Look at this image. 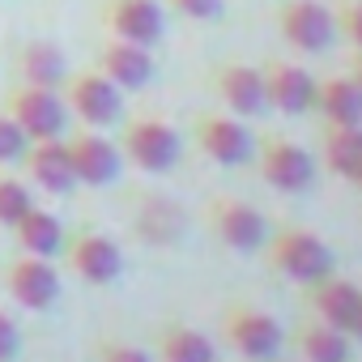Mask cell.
Here are the masks:
<instances>
[{
    "label": "cell",
    "instance_id": "1",
    "mask_svg": "<svg viewBox=\"0 0 362 362\" xmlns=\"http://www.w3.org/2000/svg\"><path fill=\"white\" fill-rule=\"evenodd\" d=\"M264 256H269V264H273L281 277H290V281H298V286H315V281H324V277L332 273V247H328L315 230H307V226L269 230Z\"/></svg>",
    "mask_w": 362,
    "mask_h": 362
},
{
    "label": "cell",
    "instance_id": "2",
    "mask_svg": "<svg viewBox=\"0 0 362 362\" xmlns=\"http://www.w3.org/2000/svg\"><path fill=\"white\" fill-rule=\"evenodd\" d=\"M119 153H124L136 170L166 175V170L179 162V153H184V141H179V132H175L162 115H136V119H124Z\"/></svg>",
    "mask_w": 362,
    "mask_h": 362
},
{
    "label": "cell",
    "instance_id": "3",
    "mask_svg": "<svg viewBox=\"0 0 362 362\" xmlns=\"http://www.w3.org/2000/svg\"><path fill=\"white\" fill-rule=\"evenodd\" d=\"M64 107L69 115H77L86 128H115L124 119V90L103 77L98 69H81L64 77Z\"/></svg>",
    "mask_w": 362,
    "mask_h": 362
},
{
    "label": "cell",
    "instance_id": "4",
    "mask_svg": "<svg viewBox=\"0 0 362 362\" xmlns=\"http://www.w3.org/2000/svg\"><path fill=\"white\" fill-rule=\"evenodd\" d=\"M222 337H226V345H230L239 358H247V362L277 358V349H281V341H286L281 324H277L269 311L252 307V303H235V307L222 311Z\"/></svg>",
    "mask_w": 362,
    "mask_h": 362
},
{
    "label": "cell",
    "instance_id": "5",
    "mask_svg": "<svg viewBox=\"0 0 362 362\" xmlns=\"http://www.w3.org/2000/svg\"><path fill=\"white\" fill-rule=\"evenodd\" d=\"M5 111L18 119V128L30 136V141H43V136H64V124H69V107H64V94L52 90V86H26L18 81L5 98Z\"/></svg>",
    "mask_w": 362,
    "mask_h": 362
},
{
    "label": "cell",
    "instance_id": "6",
    "mask_svg": "<svg viewBox=\"0 0 362 362\" xmlns=\"http://www.w3.org/2000/svg\"><path fill=\"white\" fill-rule=\"evenodd\" d=\"M277 30L294 52H307V56H324L337 43V18L320 0H281Z\"/></svg>",
    "mask_w": 362,
    "mask_h": 362
},
{
    "label": "cell",
    "instance_id": "7",
    "mask_svg": "<svg viewBox=\"0 0 362 362\" xmlns=\"http://www.w3.org/2000/svg\"><path fill=\"white\" fill-rule=\"evenodd\" d=\"M256 166H260V179L273 188V192H307L315 184V158L290 141V136H269L260 149H256Z\"/></svg>",
    "mask_w": 362,
    "mask_h": 362
},
{
    "label": "cell",
    "instance_id": "8",
    "mask_svg": "<svg viewBox=\"0 0 362 362\" xmlns=\"http://www.w3.org/2000/svg\"><path fill=\"white\" fill-rule=\"evenodd\" d=\"M205 218H209V230L230 252H260L269 239V218L239 197H214L205 205Z\"/></svg>",
    "mask_w": 362,
    "mask_h": 362
},
{
    "label": "cell",
    "instance_id": "9",
    "mask_svg": "<svg viewBox=\"0 0 362 362\" xmlns=\"http://www.w3.org/2000/svg\"><path fill=\"white\" fill-rule=\"evenodd\" d=\"M201 153L218 166H243L256 158V141L247 132V124L230 111H209V115H197V128H192Z\"/></svg>",
    "mask_w": 362,
    "mask_h": 362
},
{
    "label": "cell",
    "instance_id": "10",
    "mask_svg": "<svg viewBox=\"0 0 362 362\" xmlns=\"http://www.w3.org/2000/svg\"><path fill=\"white\" fill-rule=\"evenodd\" d=\"M64 260L86 286H111L124 273V252L103 230H81V235L64 239Z\"/></svg>",
    "mask_w": 362,
    "mask_h": 362
},
{
    "label": "cell",
    "instance_id": "11",
    "mask_svg": "<svg viewBox=\"0 0 362 362\" xmlns=\"http://www.w3.org/2000/svg\"><path fill=\"white\" fill-rule=\"evenodd\" d=\"M260 77H264V103L281 115H307L315 111V77L294 64V60H269L260 64Z\"/></svg>",
    "mask_w": 362,
    "mask_h": 362
},
{
    "label": "cell",
    "instance_id": "12",
    "mask_svg": "<svg viewBox=\"0 0 362 362\" xmlns=\"http://www.w3.org/2000/svg\"><path fill=\"white\" fill-rule=\"evenodd\" d=\"M5 290L18 307L26 311H47L56 298H60V273L47 256H18L9 269H5Z\"/></svg>",
    "mask_w": 362,
    "mask_h": 362
},
{
    "label": "cell",
    "instance_id": "13",
    "mask_svg": "<svg viewBox=\"0 0 362 362\" xmlns=\"http://www.w3.org/2000/svg\"><path fill=\"white\" fill-rule=\"evenodd\" d=\"M69 158H73V175L86 188H107L119 179L124 153L111 136H103L98 128H86L77 136H69Z\"/></svg>",
    "mask_w": 362,
    "mask_h": 362
},
{
    "label": "cell",
    "instance_id": "14",
    "mask_svg": "<svg viewBox=\"0 0 362 362\" xmlns=\"http://www.w3.org/2000/svg\"><path fill=\"white\" fill-rule=\"evenodd\" d=\"M22 166H26L30 184L52 192V197H69L77 188V175H73V158H69V141L64 136L30 141L26 153H22Z\"/></svg>",
    "mask_w": 362,
    "mask_h": 362
},
{
    "label": "cell",
    "instance_id": "15",
    "mask_svg": "<svg viewBox=\"0 0 362 362\" xmlns=\"http://www.w3.org/2000/svg\"><path fill=\"white\" fill-rule=\"evenodd\" d=\"M103 26H107L111 39H128V43L153 47L162 39V30H166V18H162L158 0H107Z\"/></svg>",
    "mask_w": 362,
    "mask_h": 362
},
{
    "label": "cell",
    "instance_id": "16",
    "mask_svg": "<svg viewBox=\"0 0 362 362\" xmlns=\"http://www.w3.org/2000/svg\"><path fill=\"white\" fill-rule=\"evenodd\" d=\"M214 90H218L222 107L230 115H239V119H252V115L269 111V103H264V77H260L256 64H239V60L222 64L214 73Z\"/></svg>",
    "mask_w": 362,
    "mask_h": 362
},
{
    "label": "cell",
    "instance_id": "17",
    "mask_svg": "<svg viewBox=\"0 0 362 362\" xmlns=\"http://www.w3.org/2000/svg\"><path fill=\"white\" fill-rule=\"evenodd\" d=\"M98 73L111 77L119 90H145L153 81V52L128 39H107L98 47Z\"/></svg>",
    "mask_w": 362,
    "mask_h": 362
},
{
    "label": "cell",
    "instance_id": "18",
    "mask_svg": "<svg viewBox=\"0 0 362 362\" xmlns=\"http://www.w3.org/2000/svg\"><path fill=\"white\" fill-rule=\"evenodd\" d=\"M307 290H311L307 307H311L315 320H324V324H332V328H341V332L354 328V320H358V311H362V290H358L354 281L328 273L324 281H315V286H307Z\"/></svg>",
    "mask_w": 362,
    "mask_h": 362
},
{
    "label": "cell",
    "instance_id": "19",
    "mask_svg": "<svg viewBox=\"0 0 362 362\" xmlns=\"http://www.w3.org/2000/svg\"><path fill=\"white\" fill-rule=\"evenodd\" d=\"M13 239H18V247L26 252V256H60L64 252V226H60V218L56 214H47V209H39V205H30L13 226Z\"/></svg>",
    "mask_w": 362,
    "mask_h": 362
},
{
    "label": "cell",
    "instance_id": "20",
    "mask_svg": "<svg viewBox=\"0 0 362 362\" xmlns=\"http://www.w3.org/2000/svg\"><path fill=\"white\" fill-rule=\"evenodd\" d=\"M13 69H18V81H26V86H52V90H60L64 77H69L64 52L56 43H43V39L22 43L18 56H13Z\"/></svg>",
    "mask_w": 362,
    "mask_h": 362
},
{
    "label": "cell",
    "instance_id": "21",
    "mask_svg": "<svg viewBox=\"0 0 362 362\" xmlns=\"http://www.w3.org/2000/svg\"><path fill=\"white\" fill-rule=\"evenodd\" d=\"M324 166L337 179H349L362 170V124H328L324 128Z\"/></svg>",
    "mask_w": 362,
    "mask_h": 362
},
{
    "label": "cell",
    "instance_id": "22",
    "mask_svg": "<svg viewBox=\"0 0 362 362\" xmlns=\"http://www.w3.org/2000/svg\"><path fill=\"white\" fill-rule=\"evenodd\" d=\"M315 111L324 124H362V86L354 77H328L315 86Z\"/></svg>",
    "mask_w": 362,
    "mask_h": 362
},
{
    "label": "cell",
    "instance_id": "23",
    "mask_svg": "<svg viewBox=\"0 0 362 362\" xmlns=\"http://www.w3.org/2000/svg\"><path fill=\"white\" fill-rule=\"evenodd\" d=\"M349 345H354L349 332H341V328H332V324H324L315 315H311V324L298 328L303 362H349Z\"/></svg>",
    "mask_w": 362,
    "mask_h": 362
},
{
    "label": "cell",
    "instance_id": "24",
    "mask_svg": "<svg viewBox=\"0 0 362 362\" xmlns=\"http://www.w3.org/2000/svg\"><path fill=\"white\" fill-rule=\"evenodd\" d=\"M158 358L162 362H218L214 341L188 324H166L158 332Z\"/></svg>",
    "mask_w": 362,
    "mask_h": 362
},
{
    "label": "cell",
    "instance_id": "25",
    "mask_svg": "<svg viewBox=\"0 0 362 362\" xmlns=\"http://www.w3.org/2000/svg\"><path fill=\"white\" fill-rule=\"evenodd\" d=\"M30 205H35L30 188L22 184L18 175H5V170H0V226H13Z\"/></svg>",
    "mask_w": 362,
    "mask_h": 362
},
{
    "label": "cell",
    "instance_id": "26",
    "mask_svg": "<svg viewBox=\"0 0 362 362\" xmlns=\"http://www.w3.org/2000/svg\"><path fill=\"white\" fill-rule=\"evenodd\" d=\"M26 145H30V136L18 128V119H13L9 111H0V166H9V162H22Z\"/></svg>",
    "mask_w": 362,
    "mask_h": 362
},
{
    "label": "cell",
    "instance_id": "27",
    "mask_svg": "<svg viewBox=\"0 0 362 362\" xmlns=\"http://www.w3.org/2000/svg\"><path fill=\"white\" fill-rule=\"evenodd\" d=\"M166 9L188 22H218L226 13V0H166Z\"/></svg>",
    "mask_w": 362,
    "mask_h": 362
},
{
    "label": "cell",
    "instance_id": "28",
    "mask_svg": "<svg viewBox=\"0 0 362 362\" xmlns=\"http://www.w3.org/2000/svg\"><path fill=\"white\" fill-rule=\"evenodd\" d=\"M332 18H337V35H341L354 52H362V0H345Z\"/></svg>",
    "mask_w": 362,
    "mask_h": 362
},
{
    "label": "cell",
    "instance_id": "29",
    "mask_svg": "<svg viewBox=\"0 0 362 362\" xmlns=\"http://www.w3.org/2000/svg\"><path fill=\"white\" fill-rule=\"evenodd\" d=\"M98 362H153L141 345H128V341H103L98 345Z\"/></svg>",
    "mask_w": 362,
    "mask_h": 362
},
{
    "label": "cell",
    "instance_id": "30",
    "mask_svg": "<svg viewBox=\"0 0 362 362\" xmlns=\"http://www.w3.org/2000/svg\"><path fill=\"white\" fill-rule=\"evenodd\" d=\"M18 349H22V332H18V324L5 311H0V362H13Z\"/></svg>",
    "mask_w": 362,
    "mask_h": 362
},
{
    "label": "cell",
    "instance_id": "31",
    "mask_svg": "<svg viewBox=\"0 0 362 362\" xmlns=\"http://www.w3.org/2000/svg\"><path fill=\"white\" fill-rule=\"evenodd\" d=\"M349 337H354V341L362 345V311H358V320H354V328H349Z\"/></svg>",
    "mask_w": 362,
    "mask_h": 362
},
{
    "label": "cell",
    "instance_id": "32",
    "mask_svg": "<svg viewBox=\"0 0 362 362\" xmlns=\"http://www.w3.org/2000/svg\"><path fill=\"white\" fill-rule=\"evenodd\" d=\"M349 77H354V81H358V86H362V52H358V56H354V73H349Z\"/></svg>",
    "mask_w": 362,
    "mask_h": 362
},
{
    "label": "cell",
    "instance_id": "33",
    "mask_svg": "<svg viewBox=\"0 0 362 362\" xmlns=\"http://www.w3.org/2000/svg\"><path fill=\"white\" fill-rule=\"evenodd\" d=\"M354 184H358V192H362V170H358V175H354Z\"/></svg>",
    "mask_w": 362,
    "mask_h": 362
},
{
    "label": "cell",
    "instance_id": "34",
    "mask_svg": "<svg viewBox=\"0 0 362 362\" xmlns=\"http://www.w3.org/2000/svg\"><path fill=\"white\" fill-rule=\"evenodd\" d=\"M264 362H286V358H264Z\"/></svg>",
    "mask_w": 362,
    "mask_h": 362
}]
</instances>
